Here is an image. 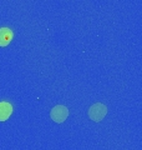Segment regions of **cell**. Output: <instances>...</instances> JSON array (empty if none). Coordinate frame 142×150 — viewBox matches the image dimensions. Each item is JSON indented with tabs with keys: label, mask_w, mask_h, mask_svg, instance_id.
Returning <instances> with one entry per match:
<instances>
[{
	"label": "cell",
	"mask_w": 142,
	"mask_h": 150,
	"mask_svg": "<svg viewBox=\"0 0 142 150\" xmlns=\"http://www.w3.org/2000/svg\"><path fill=\"white\" fill-rule=\"evenodd\" d=\"M13 31L9 28H1L0 29V46H6L13 40Z\"/></svg>",
	"instance_id": "3"
},
{
	"label": "cell",
	"mask_w": 142,
	"mask_h": 150,
	"mask_svg": "<svg viewBox=\"0 0 142 150\" xmlns=\"http://www.w3.org/2000/svg\"><path fill=\"white\" fill-rule=\"evenodd\" d=\"M106 112H107V109L103 104H95L89 109V116L93 121H100L105 118Z\"/></svg>",
	"instance_id": "1"
},
{
	"label": "cell",
	"mask_w": 142,
	"mask_h": 150,
	"mask_svg": "<svg viewBox=\"0 0 142 150\" xmlns=\"http://www.w3.org/2000/svg\"><path fill=\"white\" fill-rule=\"evenodd\" d=\"M50 115H51V119H53L55 123H64L69 115V110H67V108L64 105H58L51 110Z\"/></svg>",
	"instance_id": "2"
},
{
	"label": "cell",
	"mask_w": 142,
	"mask_h": 150,
	"mask_svg": "<svg viewBox=\"0 0 142 150\" xmlns=\"http://www.w3.org/2000/svg\"><path fill=\"white\" fill-rule=\"evenodd\" d=\"M13 112V106L9 103H0V121H5Z\"/></svg>",
	"instance_id": "4"
}]
</instances>
